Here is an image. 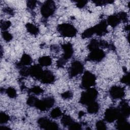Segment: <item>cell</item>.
<instances>
[{"mask_svg":"<svg viewBox=\"0 0 130 130\" xmlns=\"http://www.w3.org/2000/svg\"><path fill=\"white\" fill-rule=\"evenodd\" d=\"M116 124V127L118 129L127 130L129 129L130 127L129 123L126 121V117L119 114Z\"/></svg>","mask_w":130,"mask_h":130,"instance_id":"14","label":"cell"},{"mask_svg":"<svg viewBox=\"0 0 130 130\" xmlns=\"http://www.w3.org/2000/svg\"><path fill=\"white\" fill-rule=\"evenodd\" d=\"M67 61L64 60L63 58L61 57L57 61V66L58 68H62L66 63Z\"/></svg>","mask_w":130,"mask_h":130,"instance_id":"40","label":"cell"},{"mask_svg":"<svg viewBox=\"0 0 130 130\" xmlns=\"http://www.w3.org/2000/svg\"><path fill=\"white\" fill-rule=\"evenodd\" d=\"M38 124L39 126L46 129H57L58 124L46 117H41L38 120Z\"/></svg>","mask_w":130,"mask_h":130,"instance_id":"6","label":"cell"},{"mask_svg":"<svg viewBox=\"0 0 130 130\" xmlns=\"http://www.w3.org/2000/svg\"><path fill=\"white\" fill-rule=\"evenodd\" d=\"M4 11L8 14L9 15H12L13 16L14 15V11L12 9H11V8L10 7H6V8H5L4 9Z\"/></svg>","mask_w":130,"mask_h":130,"instance_id":"43","label":"cell"},{"mask_svg":"<svg viewBox=\"0 0 130 130\" xmlns=\"http://www.w3.org/2000/svg\"><path fill=\"white\" fill-rule=\"evenodd\" d=\"M57 29L62 37H73L77 34V29L72 24L69 23H62L59 24Z\"/></svg>","mask_w":130,"mask_h":130,"instance_id":"2","label":"cell"},{"mask_svg":"<svg viewBox=\"0 0 130 130\" xmlns=\"http://www.w3.org/2000/svg\"><path fill=\"white\" fill-rule=\"evenodd\" d=\"M55 103L54 99L52 97H48L42 100H38L35 107L41 111H46L51 108Z\"/></svg>","mask_w":130,"mask_h":130,"instance_id":"5","label":"cell"},{"mask_svg":"<svg viewBox=\"0 0 130 130\" xmlns=\"http://www.w3.org/2000/svg\"><path fill=\"white\" fill-rule=\"evenodd\" d=\"M62 48L63 50V54L61 57L67 61L71 58L73 54L72 45L70 43L63 44L62 45Z\"/></svg>","mask_w":130,"mask_h":130,"instance_id":"15","label":"cell"},{"mask_svg":"<svg viewBox=\"0 0 130 130\" xmlns=\"http://www.w3.org/2000/svg\"><path fill=\"white\" fill-rule=\"evenodd\" d=\"M55 8V4L54 1H46L41 6V13L44 18H47L54 14Z\"/></svg>","mask_w":130,"mask_h":130,"instance_id":"3","label":"cell"},{"mask_svg":"<svg viewBox=\"0 0 130 130\" xmlns=\"http://www.w3.org/2000/svg\"><path fill=\"white\" fill-rule=\"evenodd\" d=\"M29 92L31 93H34L36 94H40L43 92V90L40 87L36 86L32 87L29 89Z\"/></svg>","mask_w":130,"mask_h":130,"instance_id":"32","label":"cell"},{"mask_svg":"<svg viewBox=\"0 0 130 130\" xmlns=\"http://www.w3.org/2000/svg\"><path fill=\"white\" fill-rule=\"evenodd\" d=\"M99 46L102 48H109L111 45L109 44L107 42L104 40H101L99 41Z\"/></svg>","mask_w":130,"mask_h":130,"instance_id":"42","label":"cell"},{"mask_svg":"<svg viewBox=\"0 0 130 130\" xmlns=\"http://www.w3.org/2000/svg\"><path fill=\"white\" fill-rule=\"evenodd\" d=\"M20 74L22 76L26 77L29 75V71H28V68H27L26 67H24L22 68H21V70L20 71Z\"/></svg>","mask_w":130,"mask_h":130,"instance_id":"36","label":"cell"},{"mask_svg":"<svg viewBox=\"0 0 130 130\" xmlns=\"http://www.w3.org/2000/svg\"><path fill=\"white\" fill-rule=\"evenodd\" d=\"M37 2L36 1H28L27 2V7L30 10H32L35 8L36 6Z\"/></svg>","mask_w":130,"mask_h":130,"instance_id":"38","label":"cell"},{"mask_svg":"<svg viewBox=\"0 0 130 130\" xmlns=\"http://www.w3.org/2000/svg\"><path fill=\"white\" fill-rule=\"evenodd\" d=\"M25 27L28 32L31 34V35H36L39 33V30L38 27H37L36 25H35L32 23H27L25 25Z\"/></svg>","mask_w":130,"mask_h":130,"instance_id":"21","label":"cell"},{"mask_svg":"<svg viewBox=\"0 0 130 130\" xmlns=\"http://www.w3.org/2000/svg\"><path fill=\"white\" fill-rule=\"evenodd\" d=\"M119 115V111L118 108L110 107L107 109L105 112V120L108 122H113L115 120H117Z\"/></svg>","mask_w":130,"mask_h":130,"instance_id":"7","label":"cell"},{"mask_svg":"<svg viewBox=\"0 0 130 130\" xmlns=\"http://www.w3.org/2000/svg\"><path fill=\"white\" fill-rule=\"evenodd\" d=\"M119 114L125 117H128L130 113V108L128 104L125 101H122L120 104L119 108H118Z\"/></svg>","mask_w":130,"mask_h":130,"instance_id":"17","label":"cell"},{"mask_svg":"<svg viewBox=\"0 0 130 130\" xmlns=\"http://www.w3.org/2000/svg\"><path fill=\"white\" fill-rule=\"evenodd\" d=\"M106 21L108 24L110 25L111 26L113 27H114L116 26L120 22L121 20L117 14L109 16L108 17L107 20Z\"/></svg>","mask_w":130,"mask_h":130,"instance_id":"18","label":"cell"},{"mask_svg":"<svg viewBox=\"0 0 130 130\" xmlns=\"http://www.w3.org/2000/svg\"><path fill=\"white\" fill-rule=\"evenodd\" d=\"M107 21L102 20L96 25L93 26L94 34H96L98 36H103L107 32Z\"/></svg>","mask_w":130,"mask_h":130,"instance_id":"11","label":"cell"},{"mask_svg":"<svg viewBox=\"0 0 130 130\" xmlns=\"http://www.w3.org/2000/svg\"><path fill=\"white\" fill-rule=\"evenodd\" d=\"M11 25V23L9 21H3V20L1 21V23H0L1 28L3 31H5L8 28H9Z\"/></svg>","mask_w":130,"mask_h":130,"instance_id":"30","label":"cell"},{"mask_svg":"<svg viewBox=\"0 0 130 130\" xmlns=\"http://www.w3.org/2000/svg\"><path fill=\"white\" fill-rule=\"evenodd\" d=\"M69 129H81V125L77 122H75L74 121L69 126Z\"/></svg>","mask_w":130,"mask_h":130,"instance_id":"34","label":"cell"},{"mask_svg":"<svg viewBox=\"0 0 130 130\" xmlns=\"http://www.w3.org/2000/svg\"><path fill=\"white\" fill-rule=\"evenodd\" d=\"M119 18L121 21L123 22H126L127 20V16L125 12H121L118 14Z\"/></svg>","mask_w":130,"mask_h":130,"instance_id":"39","label":"cell"},{"mask_svg":"<svg viewBox=\"0 0 130 130\" xmlns=\"http://www.w3.org/2000/svg\"><path fill=\"white\" fill-rule=\"evenodd\" d=\"M95 81L96 78L94 75L89 71H86L82 78L81 86L83 88L88 89L95 85Z\"/></svg>","mask_w":130,"mask_h":130,"instance_id":"4","label":"cell"},{"mask_svg":"<svg viewBox=\"0 0 130 130\" xmlns=\"http://www.w3.org/2000/svg\"><path fill=\"white\" fill-rule=\"evenodd\" d=\"M28 71L29 75L39 80L43 72L42 66H40L39 64H35L30 67L29 68H28Z\"/></svg>","mask_w":130,"mask_h":130,"instance_id":"12","label":"cell"},{"mask_svg":"<svg viewBox=\"0 0 130 130\" xmlns=\"http://www.w3.org/2000/svg\"><path fill=\"white\" fill-rule=\"evenodd\" d=\"M38 99L37 98H36L34 96L31 95L30 96L28 97L27 100V104L31 107H35L37 101H38Z\"/></svg>","mask_w":130,"mask_h":130,"instance_id":"29","label":"cell"},{"mask_svg":"<svg viewBox=\"0 0 130 130\" xmlns=\"http://www.w3.org/2000/svg\"><path fill=\"white\" fill-rule=\"evenodd\" d=\"M10 117L8 115L3 112L0 113V123L4 124L7 123L9 120Z\"/></svg>","mask_w":130,"mask_h":130,"instance_id":"27","label":"cell"},{"mask_svg":"<svg viewBox=\"0 0 130 130\" xmlns=\"http://www.w3.org/2000/svg\"><path fill=\"white\" fill-rule=\"evenodd\" d=\"M74 122L73 119L69 115H64L61 119V122L64 126H70L73 122Z\"/></svg>","mask_w":130,"mask_h":130,"instance_id":"22","label":"cell"},{"mask_svg":"<svg viewBox=\"0 0 130 130\" xmlns=\"http://www.w3.org/2000/svg\"><path fill=\"white\" fill-rule=\"evenodd\" d=\"M98 94V92L96 89L92 87L89 88L82 92L79 102L83 105H87L95 101Z\"/></svg>","mask_w":130,"mask_h":130,"instance_id":"1","label":"cell"},{"mask_svg":"<svg viewBox=\"0 0 130 130\" xmlns=\"http://www.w3.org/2000/svg\"><path fill=\"white\" fill-rule=\"evenodd\" d=\"M87 1H76V6L79 8H82L84 7L87 4Z\"/></svg>","mask_w":130,"mask_h":130,"instance_id":"41","label":"cell"},{"mask_svg":"<svg viewBox=\"0 0 130 130\" xmlns=\"http://www.w3.org/2000/svg\"><path fill=\"white\" fill-rule=\"evenodd\" d=\"M84 67L83 64L79 61H74L71 64L69 68V75L71 77H75L83 71Z\"/></svg>","mask_w":130,"mask_h":130,"instance_id":"8","label":"cell"},{"mask_svg":"<svg viewBox=\"0 0 130 130\" xmlns=\"http://www.w3.org/2000/svg\"><path fill=\"white\" fill-rule=\"evenodd\" d=\"M32 62V59L31 57L27 54L24 53L20 60V61L16 64L18 68H22L26 66H28L31 64Z\"/></svg>","mask_w":130,"mask_h":130,"instance_id":"16","label":"cell"},{"mask_svg":"<svg viewBox=\"0 0 130 130\" xmlns=\"http://www.w3.org/2000/svg\"><path fill=\"white\" fill-rule=\"evenodd\" d=\"M121 82H122V83L125 84L126 85H129V74L127 73L126 75H125L124 76H123L121 80H120Z\"/></svg>","mask_w":130,"mask_h":130,"instance_id":"37","label":"cell"},{"mask_svg":"<svg viewBox=\"0 0 130 130\" xmlns=\"http://www.w3.org/2000/svg\"><path fill=\"white\" fill-rule=\"evenodd\" d=\"M62 114V112L60 108L56 107L54 109H53L51 113H50V116L53 118H57L60 116Z\"/></svg>","mask_w":130,"mask_h":130,"instance_id":"25","label":"cell"},{"mask_svg":"<svg viewBox=\"0 0 130 130\" xmlns=\"http://www.w3.org/2000/svg\"><path fill=\"white\" fill-rule=\"evenodd\" d=\"M40 80L44 84H50L54 81L55 77L51 71L45 70L43 71Z\"/></svg>","mask_w":130,"mask_h":130,"instance_id":"13","label":"cell"},{"mask_svg":"<svg viewBox=\"0 0 130 130\" xmlns=\"http://www.w3.org/2000/svg\"><path fill=\"white\" fill-rule=\"evenodd\" d=\"M96 127L98 129L100 130H104L107 129V126L105 123L102 120L98 121L96 123Z\"/></svg>","mask_w":130,"mask_h":130,"instance_id":"33","label":"cell"},{"mask_svg":"<svg viewBox=\"0 0 130 130\" xmlns=\"http://www.w3.org/2000/svg\"><path fill=\"white\" fill-rule=\"evenodd\" d=\"M84 114V113L83 111H80V112L79 113V117H82Z\"/></svg>","mask_w":130,"mask_h":130,"instance_id":"44","label":"cell"},{"mask_svg":"<svg viewBox=\"0 0 130 130\" xmlns=\"http://www.w3.org/2000/svg\"><path fill=\"white\" fill-rule=\"evenodd\" d=\"M6 92L7 95L11 98H15L17 96V92L16 90L12 87H8L6 90Z\"/></svg>","mask_w":130,"mask_h":130,"instance_id":"26","label":"cell"},{"mask_svg":"<svg viewBox=\"0 0 130 130\" xmlns=\"http://www.w3.org/2000/svg\"><path fill=\"white\" fill-rule=\"evenodd\" d=\"M99 104L94 101L87 105V111L90 114H95L99 111Z\"/></svg>","mask_w":130,"mask_h":130,"instance_id":"19","label":"cell"},{"mask_svg":"<svg viewBox=\"0 0 130 130\" xmlns=\"http://www.w3.org/2000/svg\"><path fill=\"white\" fill-rule=\"evenodd\" d=\"M2 37L4 40L6 42H10L13 38L12 35L8 31H3L2 32Z\"/></svg>","mask_w":130,"mask_h":130,"instance_id":"31","label":"cell"},{"mask_svg":"<svg viewBox=\"0 0 130 130\" xmlns=\"http://www.w3.org/2000/svg\"><path fill=\"white\" fill-rule=\"evenodd\" d=\"M99 42L95 39H92L88 45L87 48L90 51H91L93 50L99 48Z\"/></svg>","mask_w":130,"mask_h":130,"instance_id":"23","label":"cell"},{"mask_svg":"<svg viewBox=\"0 0 130 130\" xmlns=\"http://www.w3.org/2000/svg\"><path fill=\"white\" fill-rule=\"evenodd\" d=\"M114 2V1L112 0H94L93 1L96 5L99 6H103L107 4H112Z\"/></svg>","mask_w":130,"mask_h":130,"instance_id":"28","label":"cell"},{"mask_svg":"<svg viewBox=\"0 0 130 130\" xmlns=\"http://www.w3.org/2000/svg\"><path fill=\"white\" fill-rule=\"evenodd\" d=\"M110 95L114 99H119L122 98L125 95L124 89L123 87L113 86L109 90Z\"/></svg>","mask_w":130,"mask_h":130,"instance_id":"10","label":"cell"},{"mask_svg":"<svg viewBox=\"0 0 130 130\" xmlns=\"http://www.w3.org/2000/svg\"><path fill=\"white\" fill-rule=\"evenodd\" d=\"M39 64L41 66H49L52 63V59L50 56H44L39 58L38 60Z\"/></svg>","mask_w":130,"mask_h":130,"instance_id":"20","label":"cell"},{"mask_svg":"<svg viewBox=\"0 0 130 130\" xmlns=\"http://www.w3.org/2000/svg\"><path fill=\"white\" fill-rule=\"evenodd\" d=\"M93 34H94L93 27H91L87 28V29L84 30L83 31V32L82 34L81 37L83 39L88 38L91 37Z\"/></svg>","mask_w":130,"mask_h":130,"instance_id":"24","label":"cell"},{"mask_svg":"<svg viewBox=\"0 0 130 130\" xmlns=\"http://www.w3.org/2000/svg\"><path fill=\"white\" fill-rule=\"evenodd\" d=\"M73 93L70 91H66L61 94L62 98L65 100L71 99L73 97Z\"/></svg>","mask_w":130,"mask_h":130,"instance_id":"35","label":"cell"},{"mask_svg":"<svg viewBox=\"0 0 130 130\" xmlns=\"http://www.w3.org/2000/svg\"><path fill=\"white\" fill-rule=\"evenodd\" d=\"M105 53L104 51L98 48L90 51L87 60L93 61H100L105 57Z\"/></svg>","mask_w":130,"mask_h":130,"instance_id":"9","label":"cell"}]
</instances>
